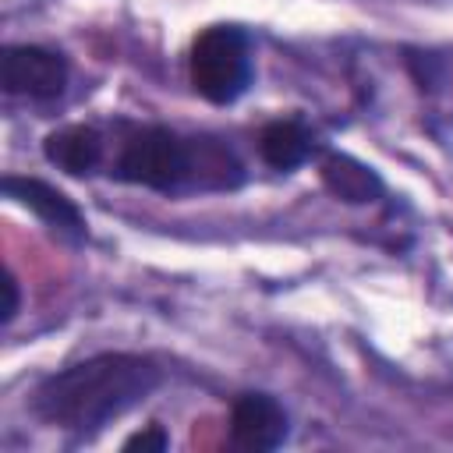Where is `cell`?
I'll list each match as a JSON object with an SVG mask.
<instances>
[{
    "instance_id": "cell-1",
    "label": "cell",
    "mask_w": 453,
    "mask_h": 453,
    "mask_svg": "<svg viewBox=\"0 0 453 453\" xmlns=\"http://www.w3.org/2000/svg\"><path fill=\"white\" fill-rule=\"evenodd\" d=\"M159 386V368L138 354H96L39 382L32 407L39 418L74 432H96L142 403Z\"/></svg>"
},
{
    "instance_id": "cell-2",
    "label": "cell",
    "mask_w": 453,
    "mask_h": 453,
    "mask_svg": "<svg viewBox=\"0 0 453 453\" xmlns=\"http://www.w3.org/2000/svg\"><path fill=\"white\" fill-rule=\"evenodd\" d=\"M251 81V53L248 35L234 25L205 28L191 46V85L202 99L226 106Z\"/></svg>"
},
{
    "instance_id": "cell-3",
    "label": "cell",
    "mask_w": 453,
    "mask_h": 453,
    "mask_svg": "<svg viewBox=\"0 0 453 453\" xmlns=\"http://www.w3.org/2000/svg\"><path fill=\"white\" fill-rule=\"evenodd\" d=\"M188 173H191V145L166 127L131 131L117 159V177L156 191L177 188Z\"/></svg>"
},
{
    "instance_id": "cell-4",
    "label": "cell",
    "mask_w": 453,
    "mask_h": 453,
    "mask_svg": "<svg viewBox=\"0 0 453 453\" xmlns=\"http://www.w3.org/2000/svg\"><path fill=\"white\" fill-rule=\"evenodd\" d=\"M0 85L11 96L53 99L67 85V60L42 46H7L0 57Z\"/></svg>"
},
{
    "instance_id": "cell-5",
    "label": "cell",
    "mask_w": 453,
    "mask_h": 453,
    "mask_svg": "<svg viewBox=\"0 0 453 453\" xmlns=\"http://www.w3.org/2000/svg\"><path fill=\"white\" fill-rule=\"evenodd\" d=\"M230 439L248 453H269L287 439V411L265 393H244L230 411Z\"/></svg>"
},
{
    "instance_id": "cell-6",
    "label": "cell",
    "mask_w": 453,
    "mask_h": 453,
    "mask_svg": "<svg viewBox=\"0 0 453 453\" xmlns=\"http://www.w3.org/2000/svg\"><path fill=\"white\" fill-rule=\"evenodd\" d=\"M0 188H4V195L14 198L18 205L32 209L53 234H60V237H67V241H81V237H85V219H81L78 205H74L64 191H57L53 184L35 180V177H4Z\"/></svg>"
},
{
    "instance_id": "cell-7",
    "label": "cell",
    "mask_w": 453,
    "mask_h": 453,
    "mask_svg": "<svg viewBox=\"0 0 453 453\" xmlns=\"http://www.w3.org/2000/svg\"><path fill=\"white\" fill-rule=\"evenodd\" d=\"M319 173H322L326 191L336 195L340 202L365 205V202H375V198L382 195V177H379L368 163H361V159H354V156L333 152V156L322 159Z\"/></svg>"
},
{
    "instance_id": "cell-8",
    "label": "cell",
    "mask_w": 453,
    "mask_h": 453,
    "mask_svg": "<svg viewBox=\"0 0 453 453\" xmlns=\"http://www.w3.org/2000/svg\"><path fill=\"white\" fill-rule=\"evenodd\" d=\"M46 159L57 163L64 173L71 177H85L92 173L99 163H103V138L96 127H85V124H71V127H60L46 138L42 145Z\"/></svg>"
},
{
    "instance_id": "cell-9",
    "label": "cell",
    "mask_w": 453,
    "mask_h": 453,
    "mask_svg": "<svg viewBox=\"0 0 453 453\" xmlns=\"http://www.w3.org/2000/svg\"><path fill=\"white\" fill-rule=\"evenodd\" d=\"M258 152H262V159H265L269 166H276V170H294V166H301V163L308 159V152H311V134H308V127L297 124V120H273V124H265L262 134H258Z\"/></svg>"
},
{
    "instance_id": "cell-10",
    "label": "cell",
    "mask_w": 453,
    "mask_h": 453,
    "mask_svg": "<svg viewBox=\"0 0 453 453\" xmlns=\"http://www.w3.org/2000/svg\"><path fill=\"white\" fill-rule=\"evenodd\" d=\"M166 432L159 428V425H149V428H142V432H134L127 442H124V449H142V453H163L166 449Z\"/></svg>"
},
{
    "instance_id": "cell-11",
    "label": "cell",
    "mask_w": 453,
    "mask_h": 453,
    "mask_svg": "<svg viewBox=\"0 0 453 453\" xmlns=\"http://www.w3.org/2000/svg\"><path fill=\"white\" fill-rule=\"evenodd\" d=\"M18 315V280L7 273L4 276V308H0V322H11Z\"/></svg>"
}]
</instances>
